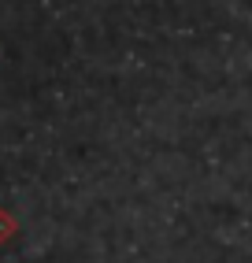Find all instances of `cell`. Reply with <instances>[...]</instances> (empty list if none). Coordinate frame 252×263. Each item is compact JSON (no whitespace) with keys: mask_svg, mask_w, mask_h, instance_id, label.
Wrapping results in <instances>:
<instances>
[{"mask_svg":"<svg viewBox=\"0 0 252 263\" xmlns=\"http://www.w3.org/2000/svg\"><path fill=\"white\" fill-rule=\"evenodd\" d=\"M15 230H19V222L11 219V212H4V208H0V245L11 241V237H15Z\"/></svg>","mask_w":252,"mask_h":263,"instance_id":"obj_1","label":"cell"}]
</instances>
